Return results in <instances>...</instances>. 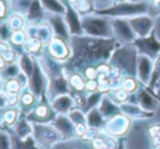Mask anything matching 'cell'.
I'll return each mask as SVG.
<instances>
[{
    "label": "cell",
    "instance_id": "42",
    "mask_svg": "<svg viewBox=\"0 0 160 149\" xmlns=\"http://www.w3.org/2000/svg\"><path fill=\"white\" fill-rule=\"evenodd\" d=\"M0 149H12L8 135L1 131H0Z\"/></svg>",
    "mask_w": 160,
    "mask_h": 149
},
{
    "label": "cell",
    "instance_id": "21",
    "mask_svg": "<svg viewBox=\"0 0 160 149\" xmlns=\"http://www.w3.org/2000/svg\"><path fill=\"white\" fill-rule=\"evenodd\" d=\"M106 120L98 110V107L92 109L86 114V123L88 127L97 128V130H102L106 124Z\"/></svg>",
    "mask_w": 160,
    "mask_h": 149
},
{
    "label": "cell",
    "instance_id": "18",
    "mask_svg": "<svg viewBox=\"0 0 160 149\" xmlns=\"http://www.w3.org/2000/svg\"><path fill=\"white\" fill-rule=\"evenodd\" d=\"M98 110L100 111V113L102 114V117L106 120H109L112 117L117 116V114L122 113L120 109V106L117 105L107 94L103 95L102 99H101L100 103L98 106Z\"/></svg>",
    "mask_w": 160,
    "mask_h": 149
},
{
    "label": "cell",
    "instance_id": "47",
    "mask_svg": "<svg viewBox=\"0 0 160 149\" xmlns=\"http://www.w3.org/2000/svg\"><path fill=\"white\" fill-rule=\"evenodd\" d=\"M125 138L124 137H120L118 139V145H117L116 149H125Z\"/></svg>",
    "mask_w": 160,
    "mask_h": 149
},
{
    "label": "cell",
    "instance_id": "2",
    "mask_svg": "<svg viewBox=\"0 0 160 149\" xmlns=\"http://www.w3.org/2000/svg\"><path fill=\"white\" fill-rule=\"evenodd\" d=\"M137 58L138 51L133 46V44H124L119 46L109 60V65L111 67L110 77L113 81H119L121 76L136 77Z\"/></svg>",
    "mask_w": 160,
    "mask_h": 149
},
{
    "label": "cell",
    "instance_id": "7",
    "mask_svg": "<svg viewBox=\"0 0 160 149\" xmlns=\"http://www.w3.org/2000/svg\"><path fill=\"white\" fill-rule=\"evenodd\" d=\"M111 27L113 32V37L121 44H133L136 39L134 31L132 30L128 20L113 19L111 20Z\"/></svg>",
    "mask_w": 160,
    "mask_h": 149
},
{
    "label": "cell",
    "instance_id": "3",
    "mask_svg": "<svg viewBox=\"0 0 160 149\" xmlns=\"http://www.w3.org/2000/svg\"><path fill=\"white\" fill-rule=\"evenodd\" d=\"M97 15H102V17H112L116 19H122V17H134L139 15H145L149 13V3L146 1L139 2H118L111 7H108L105 9H99L94 11Z\"/></svg>",
    "mask_w": 160,
    "mask_h": 149
},
{
    "label": "cell",
    "instance_id": "40",
    "mask_svg": "<svg viewBox=\"0 0 160 149\" xmlns=\"http://www.w3.org/2000/svg\"><path fill=\"white\" fill-rule=\"evenodd\" d=\"M35 98H36V97L34 96L33 92H25V94L22 95V97H21V99H20V100H21V102H22V105H23V106H25V107H30V106H32L34 103Z\"/></svg>",
    "mask_w": 160,
    "mask_h": 149
},
{
    "label": "cell",
    "instance_id": "34",
    "mask_svg": "<svg viewBox=\"0 0 160 149\" xmlns=\"http://www.w3.org/2000/svg\"><path fill=\"white\" fill-rule=\"evenodd\" d=\"M10 42L15 46H24V44L26 42V40L28 39V35H26L25 31H18V32H12L10 36Z\"/></svg>",
    "mask_w": 160,
    "mask_h": 149
},
{
    "label": "cell",
    "instance_id": "35",
    "mask_svg": "<svg viewBox=\"0 0 160 149\" xmlns=\"http://www.w3.org/2000/svg\"><path fill=\"white\" fill-rule=\"evenodd\" d=\"M19 75H20V74H19ZM19 75H18L17 77H13V78L8 80V82H7V84H6L7 94H18V92L21 90L23 84L20 82Z\"/></svg>",
    "mask_w": 160,
    "mask_h": 149
},
{
    "label": "cell",
    "instance_id": "14",
    "mask_svg": "<svg viewBox=\"0 0 160 149\" xmlns=\"http://www.w3.org/2000/svg\"><path fill=\"white\" fill-rule=\"evenodd\" d=\"M48 51L50 57L58 61H63L70 57V48L67 42L56 36L48 44Z\"/></svg>",
    "mask_w": 160,
    "mask_h": 149
},
{
    "label": "cell",
    "instance_id": "32",
    "mask_svg": "<svg viewBox=\"0 0 160 149\" xmlns=\"http://www.w3.org/2000/svg\"><path fill=\"white\" fill-rule=\"evenodd\" d=\"M69 84L74 90H76V92H83V90L85 89L86 82H84V80H83V77L80 75V74L74 73V74H72V75L70 76Z\"/></svg>",
    "mask_w": 160,
    "mask_h": 149
},
{
    "label": "cell",
    "instance_id": "23",
    "mask_svg": "<svg viewBox=\"0 0 160 149\" xmlns=\"http://www.w3.org/2000/svg\"><path fill=\"white\" fill-rule=\"evenodd\" d=\"M42 4V8L46 12L50 14H59L64 15L67 11V7L61 0H40Z\"/></svg>",
    "mask_w": 160,
    "mask_h": 149
},
{
    "label": "cell",
    "instance_id": "43",
    "mask_svg": "<svg viewBox=\"0 0 160 149\" xmlns=\"http://www.w3.org/2000/svg\"><path fill=\"white\" fill-rule=\"evenodd\" d=\"M9 3L8 0H0V21H3L8 17Z\"/></svg>",
    "mask_w": 160,
    "mask_h": 149
},
{
    "label": "cell",
    "instance_id": "41",
    "mask_svg": "<svg viewBox=\"0 0 160 149\" xmlns=\"http://www.w3.org/2000/svg\"><path fill=\"white\" fill-rule=\"evenodd\" d=\"M0 56L3 58V60L6 61L7 63H10V64L14 63L15 59H17V52L13 51V50H10V49H8V50L1 52L0 53Z\"/></svg>",
    "mask_w": 160,
    "mask_h": 149
},
{
    "label": "cell",
    "instance_id": "6",
    "mask_svg": "<svg viewBox=\"0 0 160 149\" xmlns=\"http://www.w3.org/2000/svg\"><path fill=\"white\" fill-rule=\"evenodd\" d=\"M131 125V121L127 116L123 113H119L112 117L111 119L107 120L102 128V132L112 137H123L128 131Z\"/></svg>",
    "mask_w": 160,
    "mask_h": 149
},
{
    "label": "cell",
    "instance_id": "25",
    "mask_svg": "<svg viewBox=\"0 0 160 149\" xmlns=\"http://www.w3.org/2000/svg\"><path fill=\"white\" fill-rule=\"evenodd\" d=\"M55 37L53 32L49 23H42L39 26H37V35L36 38L42 40L44 44H49L50 40Z\"/></svg>",
    "mask_w": 160,
    "mask_h": 149
},
{
    "label": "cell",
    "instance_id": "9",
    "mask_svg": "<svg viewBox=\"0 0 160 149\" xmlns=\"http://www.w3.org/2000/svg\"><path fill=\"white\" fill-rule=\"evenodd\" d=\"M128 20L137 38L147 37L154 31V19L147 17L146 14L131 17V19Z\"/></svg>",
    "mask_w": 160,
    "mask_h": 149
},
{
    "label": "cell",
    "instance_id": "13",
    "mask_svg": "<svg viewBox=\"0 0 160 149\" xmlns=\"http://www.w3.org/2000/svg\"><path fill=\"white\" fill-rule=\"evenodd\" d=\"M64 15L59 14H49L48 17V23L50 24L52 28L53 35L56 37H59L61 39L65 40L67 42H70L71 37H70V32L68 28V25L65 23Z\"/></svg>",
    "mask_w": 160,
    "mask_h": 149
},
{
    "label": "cell",
    "instance_id": "36",
    "mask_svg": "<svg viewBox=\"0 0 160 149\" xmlns=\"http://www.w3.org/2000/svg\"><path fill=\"white\" fill-rule=\"evenodd\" d=\"M68 117L70 118L74 125L78 124H87L86 123V116L82 110H72L69 112Z\"/></svg>",
    "mask_w": 160,
    "mask_h": 149
},
{
    "label": "cell",
    "instance_id": "1",
    "mask_svg": "<svg viewBox=\"0 0 160 149\" xmlns=\"http://www.w3.org/2000/svg\"><path fill=\"white\" fill-rule=\"evenodd\" d=\"M72 57L70 64L73 67H93L107 63L121 42L116 38H96L89 36H71Z\"/></svg>",
    "mask_w": 160,
    "mask_h": 149
},
{
    "label": "cell",
    "instance_id": "20",
    "mask_svg": "<svg viewBox=\"0 0 160 149\" xmlns=\"http://www.w3.org/2000/svg\"><path fill=\"white\" fill-rule=\"evenodd\" d=\"M70 84L69 81L63 76H58V77L51 78L49 83V92L51 94V100L60 95H65L69 92Z\"/></svg>",
    "mask_w": 160,
    "mask_h": 149
},
{
    "label": "cell",
    "instance_id": "17",
    "mask_svg": "<svg viewBox=\"0 0 160 149\" xmlns=\"http://www.w3.org/2000/svg\"><path fill=\"white\" fill-rule=\"evenodd\" d=\"M120 109L124 116H127L128 118L131 119H136V120H145V119H150L154 117L155 113L152 112H147L145 110H143L139 107L137 103H132V102H125L120 105Z\"/></svg>",
    "mask_w": 160,
    "mask_h": 149
},
{
    "label": "cell",
    "instance_id": "38",
    "mask_svg": "<svg viewBox=\"0 0 160 149\" xmlns=\"http://www.w3.org/2000/svg\"><path fill=\"white\" fill-rule=\"evenodd\" d=\"M34 113H35V116L37 117V118L45 119L49 116V107L47 105L42 103V105H39L37 108H36L35 111H34Z\"/></svg>",
    "mask_w": 160,
    "mask_h": 149
},
{
    "label": "cell",
    "instance_id": "28",
    "mask_svg": "<svg viewBox=\"0 0 160 149\" xmlns=\"http://www.w3.org/2000/svg\"><path fill=\"white\" fill-rule=\"evenodd\" d=\"M103 92H91V95H89L88 97H87V100H86V105H85V107L82 109V111L84 112V113H87L88 111H91L92 109H94V108L98 107L99 103H100L101 99H102L103 97Z\"/></svg>",
    "mask_w": 160,
    "mask_h": 149
},
{
    "label": "cell",
    "instance_id": "46",
    "mask_svg": "<svg viewBox=\"0 0 160 149\" xmlns=\"http://www.w3.org/2000/svg\"><path fill=\"white\" fill-rule=\"evenodd\" d=\"M7 96H8V105L11 106V107L15 106L19 102L20 98L18 96V94H7Z\"/></svg>",
    "mask_w": 160,
    "mask_h": 149
},
{
    "label": "cell",
    "instance_id": "19",
    "mask_svg": "<svg viewBox=\"0 0 160 149\" xmlns=\"http://www.w3.org/2000/svg\"><path fill=\"white\" fill-rule=\"evenodd\" d=\"M74 105L73 97L69 96L68 94L60 95L51 100V108L53 111L58 112L59 114H65L71 111L72 107Z\"/></svg>",
    "mask_w": 160,
    "mask_h": 149
},
{
    "label": "cell",
    "instance_id": "8",
    "mask_svg": "<svg viewBox=\"0 0 160 149\" xmlns=\"http://www.w3.org/2000/svg\"><path fill=\"white\" fill-rule=\"evenodd\" d=\"M34 135L35 139L42 145L49 146L53 143H57L61 137V134L58 132L57 128H53L49 125L42 124H34Z\"/></svg>",
    "mask_w": 160,
    "mask_h": 149
},
{
    "label": "cell",
    "instance_id": "30",
    "mask_svg": "<svg viewBox=\"0 0 160 149\" xmlns=\"http://www.w3.org/2000/svg\"><path fill=\"white\" fill-rule=\"evenodd\" d=\"M160 80V55L157 57V59L154 61V67H152V77H150V82L148 86L146 87L150 92L154 94V88L156 83Z\"/></svg>",
    "mask_w": 160,
    "mask_h": 149
},
{
    "label": "cell",
    "instance_id": "12",
    "mask_svg": "<svg viewBox=\"0 0 160 149\" xmlns=\"http://www.w3.org/2000/svg\"><path fill=\"white\" fill-rule=\"evenodd\" d=\"M136 102L143 110L147 112H152V113H155L157 111L160 105L159 99L146 87H143L138 90L136 95Z\"/></svg>",
    "mask_w": 160,
    "mask_h": 149
},
{
    "label": "cell",
    "instance_id": "22",
    "mask_svg": "<svg viewBox=\"0 0 160 149\" xmlns=\"http://www.w3.org/2000/svg\"><path fill=\"white\" fill-rule=\"evenodd\" d=\"M45 9L42 8V4L40 0H33L28 8V12L25 14V17L28 21L34 22V21H40L45 17Z\"/></svg>",
    "mask_w": 160,
    "mask_h": 149
},
{
    "label": "cell",
    "instance_id": "15",
    "mask_svg": "<svg viewBox=\"0 0 160 149\" xmlns=\"http://www.w3.org/2000/svg\"><path fill=\"white\" fill-rule=\"evenodd\" d=\"M28 87H30V92H33L36 98L42 97L45 87V78L44 73H42V69H40V64L38 62H36V61L33 74L28 78Z\"/></svg>",
    "mask_w": 160,
    "mask_h": 149
},
{
    "label": "cell",
    "instance_id": "31",
    "mask_svg": "<svg viewBox=\"0 0 160 149\" xmlns=\"http://www.w3.org/2000/svg\"><path fill=\"white\" fill-rule=\"evenodd\" d=\"M120 88L124 89L128 94L135 92L136 89L138 88L136 77H133V76H125V77H123L120 82Z\"/></svg>",
    "mask_w": 160,
    "mask_h": 149
},
{
    "label": "cell",
    "instance_id": "10",
    "mask_svg": "<svg viewBox=\"0 0 160 149\" xmlns=\"http://www.w3.org/2000/svg\"><path fill=\"white\" fill-rule=\"evenodd\" d=\"M64 4L67 7V11L64 14L65 23L69 28L70 35L71 36H83L84 32L82 28V21H81L80 13L76 11V9L69 3L68 1H64Z\"/></svg>",
    "mask_w": 160,
    "mask_h": 149
},
{
    "label": "cell",
    "instance_id": "16",
    "mask_svg": "<svg viewBox=\"0 0 160 149\" xmlns=\"http://www.w3.org/2000/svg\"><path fill=\"white\" fill-rule=\"evenodd\" d=\"M53 126L57 128L58 132L65 139L72 138L75 136V126L69 117L64 116V114H59L56 118L55 122H53Z\"/></svg>",
    "mask_w": 160,
    "mask_h": 149
},
{
    "label": "cell",
    "instance_id": "44",
    "mask_svg": "<svg viewBox=\"0 0 160 149\" xmlns=\"http://www.w3.org/2000/svg\"><path fill=\"white\" fill-rule=\"evenodd\" d=\"M99 89V83L97 80H88L86 82V85H85V90L89 92H98Z\"/></svg>",
    "mask_w": 160,
    "mask_h": 149
},
{
    "label": "cell",
    "instance_id": "49",
    "mask_svg": "<svg viewBox=\"0 0 160 149\" xmlns=\"http://www.w3.org/2000/svg\"><path fill=\"white\" fill-rule=\"evenodd\" d=\"M6 65H7V62L3 60V58L0 56V70H4V69H6V67H7Z\"/></svg>",
    "mask_w": 160,
    "mask_h": 149
},
{
    "label": "cell",
    "instance_id": "37",
    "mask_svg": "<svg viewBox=\"0 0 160 149\" xmlns=\"http://www.w3.org/2000/svg\"><path fill=\"white\" fill-rule=\"evenodd\" d=\"M20 71H21V70H20L19 65L12 63V64H9L4 70H2V76L8 78V80H10V78L17 77V76L21 73Z\"/></svg>",
    "mask_w": 160,
    "mask_h": 149
},
{
    "label": "cell",
    "instance_id": "11",
    "mask_svg": "<svg viewBox=\"0 0 160 149\" xmlns=\"http://www.w3.org/2000/svg\"><path fill=\"white\" fill-rule=\"evenodd\" d=\"M152 67H154V61L147 56L138 55L137 58V74L136 78L144 87H147L150 82L152 73Z\"/></svg>",
    "mask_w": 160,
    "mask_h": 149
},
{
    "label": "cell",
    "instance_id": "26",
    "mask_svg": "<svg viewBox=\"0 0 160 149\" xmlns=\"http://www.w3.org/2000/svg\"><path fill=\"white\" fill-rule=\"evenodd\" d=\"M6 23L11 32H18V31H22L24 28L25 21H24V17L22 14L14 13L11 17H9V19L6 21Z\"/></svg>",
    "mask_w": 160,
    "mask_h": 149
},
{
    "label": "cell",
    "instance_id": "24",
    "mask_svg": "<svg viewBox=\"0 0 160 149\" xmlns=\"http://www.w3.org/2000/svg\"><path fill=\"white\" fill-rule=\"evenodd\" d=\"M19 67L22 73L28 78H30L33 74L34 67H35V61L28 53H23L19 58Z\"/></svg>",
    "mask_w": 160,
    "mask_h": 149
},
{
    "label": "cell",
    "instance_id": "29",
    "mask_svg": "<svg viewBox=\"0 0 160 149\" xmlns=\"http://www.w3.org/2000/svg\"><path fill=\"white\" fill-rule=\"evenodd\" d=\"M42 46H44V42H42L38 38H28L26 40V42L24 44V50L28 53H32V55H37L42 51Z\"/></svg>",
    "mask_w": 160,
    "mask_h": 149
},
{
    "label": "cell",
    "instance_id": "48",
    "mask_svg": "<svg viewBox=\"0 0 160 149\" xmlns=\"http://www.w3.org/2000/svg\"><path fill=\"white\" fill-rule=\"evenodd\" d=\"M154 95L157 97V98L160 100V80L158 82L156 83V85H155V88H154Z\"/></svg>",
    "mask_w": 160,
    "mask_h": 149
},
{
    "label": "cell",
    "instance_id": "51",
    "mask_svg": "<svg viewBox=\"0 0 160 149\" xmlns=\"http://www.w3.org/2000/svg\"><path fill=\"white\" fill-rule=\"evenodd\" d=\"M1 88H2V78L0 76V92H1Z\"/></svg>",
    "mask_w": 160,
    "mask_h": 149
},
{
    "label": "cell",
    "instance_id": "33",
    "mask_svg": "<svg viewBox=\"0 0 160 149\" xmlns=\"http://www.w3.org/2000/svg\"><path fill=\"white\" fill-rule=\"evenodd\" d=\"M15 133H17L19 137L26 139V137L32 133V127H31V125L28 123L26 120H21L15 126Z\"/></svg>",
    "mask_w": 160,
    "mask_h": 149
},
{
    "label": "cell",
    "instance_id": "5",
    "mask_svg": "<svg viewBox=\"0 0 160 149\" xmlns=\"http://www.w3.org/2000/svg\"><path fill=\"white\" fill-rule=\"evenodd\" d=\"M133 46L137 49L138 55L147 56L152 61L156 60L160 55V42L157 39L155 31H152L147 37L136 38L133 42Z\"/></svg>",
    "mask_w": 160,
    "mask_h": 149
},
{
    "label": "cell",
    "instance_id": "50",
    "mask_svg": "<svg viewBox=\"0 0 160 149\" xmlns=\"http://www.w3.org/2000/svg\"><path fill=\"white\" fill-rule=\"evenodd\" d=\"M65 1H68V2H69V3H71L72 6H74V4L78 3V2L80 1V0H65Z\"/></svg>",
    "mask_w": 160,
    "mask_h": 149
},
{
    "label": "cell",
    "instance_id": "27",
    "mask_svg": "<svg viewBox=\"0 0 160 149\" xmlns=\"http://www.w3.org/2000/svg\"><path fill=\"white\" fill-rule=\"evenodd\" d=\"M107 95L117 103V105H122V103L128 102L130 100V95L128 92H125L122 88H117V89H111L110 92H107Z\"/></svg>",
    "mask_w": 160,
    "mask_h": 149
},
{
    "label": "cell",
    "instance_id": "39",
    "mask_svg": "<svg viewBox=\"0 0 160 149\" xmlns=\"http://www.w3.org/2000/svg\"><path fill=\"white\" fill-rule=\"evenodd\" d=\"M17 117H18V112L17 110L14 109H10L8 111L4 112L3 114V119H4V122L9 125H12L15 121H17Z\"/></svg>",
    "mask_w": 160,
    "mask_h": 149
},
{
    "label": "cell",
    "instance_id": "45",
    "mask_svg": "<svg viewBox=\"0 0 160 149\" xmlns=\"http://www.w3.org/2000/svg\"><path fill=\"white\" fill-rule=\"evenodd\" d=\"M148 133H149V136L152 137V139L160 136V123H156L150 126L148 128Z\"/></svg>",
    "mask_w": 160,
    "mask_h": 149
},
{
    "label": "cell",
    "instance_id": "4",
    "mask_svg": "<svg viewBox=\"0 0 160 149\" xmlns=\"http://www.w3.org/2000/svg\"><path fill=\"white\" fill-rule=\"evenodd\" d=\"M84 35L96 38H114L111 27V21L107 17L97 14H86L81 17Z\"/></svg>",
    "mask_w": 160,
    "mask_h": 149
}]
</instances>
